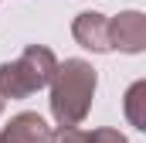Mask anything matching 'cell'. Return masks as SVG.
Listing matches in <instances>:
<instances>
[{
  "mask_svg": "<svg viewBox=\"0 0 146 143\" xmlns=\"http://www.w3.org/2000/svg\"><path fill=\"white\" fill-rule=\"evenodd\" d=\"M51 116L58 126H78L95 99V89H99V75L95 68L85 61V58H65L58 61L54 78H51Z\"/></svg>",
  "mask_w": 146,
  "mask_h": 143,
  "instance_id": "obj_1",
  "label": "cell"
},
{
  "mask_svg": "<svg viewBox=\"0 0 146 143\" xmlns=\"http://www.w3.org/2000/svg\"><path fill=\"white\" fill-rule=\"evenodd\" d=\"M58 68V58L44 44H27L14 61L0 65V96L3 99H27L37 89H48Z\"/></svg>",
  "mask_w": 146,
  "mask_h": 143,
  "instance_id": "obj_2",
  "label": "cell"
},
{
  "mask_svg": "<svg viewBox=\"0 0 146 143\" xmlns=\"http://www.w3.org/2000/svg\"><path fill=\"white\" fill-rule=\"evenodd\" d=\"M109 48L122 55H139L146 48V14L122 10L109 21Z\"/></svg>",
  "mask_w": 146,
  "mask_h": 143,
  "instance_id": "obj_3",
  "label": "cell"
},
{
  "mask_svg": "<svg viewBox=\"0 0 146 143\" xmlns=\"http://www.w3.org/2000/svg\"><path fill=\"white\" fill-rule=\"evenodd\" d=\"M72 37L82 44V48L95 51V55L112 51L109 48V17L99 14V10H82V14L72 21Z\"/></svg>",
  "mask_w": 146,
  "mask_h": 143,
  "instance_id": "obj_4",
  "label": "cell"
},
{
  "mask_svg": "<svg viewBox=\"0 0 146 143\" xmlns=\"http://www.w3.org/2000/svg\"><path fill=\"white\" fill-rule=\"evenodd\" d=\"M0 143H51V126L37 112H17L3 126Z\"/></svg>",
  "mask_w": 146,
  "mask_h": 143,
  "instance_id": "obj_5",
  "label": "cell"
},
{
  "mask_svg": "<svg viewBox=\"0 0 146 143\" xmlns=\"http://www.w3.org/2000/svg\"><path fill=\"white\" fill-rule=\"evenodd\" d=\"M126 119L136 126V130H146V82H133L129 89H126Z\"/></svg>",
  "mask_w": 146,
  "mask_h": 143,
  "instance_id": "obj_6",
  "label": "cell"
},
{
  "mask_svg": "<svg viewBox=\"0 0 146 143\" xmlns=\"http://www.w3.org/2000/svg\"><path fill=\"white\" fill-rule=\"evenodd\" d=\"M51 143H88V130H78V126H58V130H51Z\"/></svg>",
  "mask_w": 146,
  "mask_h": 143,
  "instance_id": "obj_7",
  "label": "cell"
},
{
  "mask_svg": "<svg viewBox=\"0 0 146 143\" xmlns=\"http://www.w3.org/2000/svg\"><path fill=\"white\" fill-rule=\"evenodd\" d=\"M88 143H129L119 130H109V126H102V130H92L88 133Z\"/></svg>",
  "mask_w": 146,
  "mask_h": 143,
  "instance_id": "obj_8",
  "label": "cell"
},
{
  "mask_svg": "<svg viewBox=\"0 0 146 143\" xmlns=\"http://www.w3.org/2000/svg\"><path fill=\"white\" fill-rule=\"evenodd\" d=\"M3 106H7V99H3V96H0V112H3Z\"/></svg>",
  "mask_w": 146,
  "mask_h": 143,
  "instance_id": "obj_9",
  "label": "cell"
}]
</instances>
